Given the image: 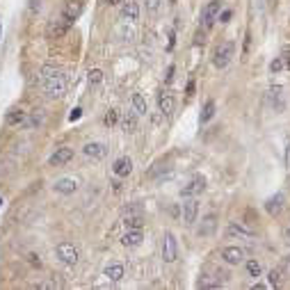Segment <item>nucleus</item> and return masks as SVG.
Instances as JSON below:
<instances>
[{
    "instance_id": "1",
    "label": "nucleus",
    "mask_w": 290,
    "mask_h": 290,
    "mask_svg": "<svg viewBox=\"0 0 290 290\" xmlns=\"http://www.w3.org/2000/svg\"><path fill=\"white\" fill-rule=\"evenodd\" d=\"M233 55H236V44H233V41H224V44H219V46L215 48L212 64L217 66V69H226L229 62L233 59Z\"/></svg>"
},
{
    "instance_id": "2",
    "label": "nucleus",
    "mask_w": 290,
    "mask_h": 290,
    "mask_svg": "<svg viewBox=\"0 0 290 290\" xmlns=\"http://www.w3.org/2000/svg\"><path fill=\"white\" fill-rule=\"evenodd\" d=\"M55 254H57V258L62 261L64 265H69V267H73V265L80 261V251H78V247L73 242H59L57 247H55Z\"/></svg>"
},
{
    "instance_id": "3",
    "label": "nucleus",
    "mask_w": 290,
    "mask_h": 290,
    "mask_svg": "<svg viewBox=\"0 0 290 290\" xmlns=\"http://www.w3.org/2000/svg\"><path fill=\"white\" fill-rule=\"evenodd\" d=\"M44 80V92L51 99H62L66 94V78L64 76H55V78H41Z\"/></svg>"
},
{
    "instance_id": "4",
    "label": "nucleus",
    "mask_w": 290,
    "mask_h": 290,
    "mask_svg": "<svg viewBox=\"0 0 290 290\" xmlns=\"http://www.w3.org/2000/svg\"><path fill=\"white\" fill-rule=\"evenodd\" d=\"M181 217H183V222L187 226H192L194 222H197V217H199V201H197V197H187L183 201V206H181Z\"/></svg>"
},
{
    "instance_id": "5",
    "label": "nucleus",
    "mask_w": 290,
    "mask_h": 290,
    "mask_svg": "<svg viewBox=\"0 0 290 290\" xmlns=\"http://www.w3.org/2000/svg\"><path fill=\"white\" fill-rule=\"evenodd\" d=\"M256 233L251 231L249 226H244L242 222H231L226 226V237L229 240H251Z\"/></svg>"
},
{
    "instance_id": "6",
    "label": "nucleus",
    "mask_w": 290,
    "mask_h": 290,
    "mask_svg": "<svg viewBox=\"0 0 290 290\" xmlns=\"http://www.w3.org/2000/svg\"><path fill=\"white\" fill-rule=\"evenodd\" d=\"M178 258V242H176V236L167 231L165 233V240H162V261L165 263H174Z\"/></svg>"
},
{
    "instance_id": "7",
    "label": "nucleus",
    "mask_w": 290,
    "mask_h": 290,
    "mask_svg": "<svg viewBox=\"0 0 290 290\" xmlns=\"http://www.w3.org/2000/svg\"><path fill=\"white\" fill-rule=\"evenodd\" d=\"M267 103L274 112H284L286 107V96H284V87L281 85H272L267 89Z\"/></svg>"
},
{
    "instance_id": "8",
    "label": "nucleus",
    "mask_w": 290,
    "mask_h": 290,
    "mask_svg": "<svg viewBox=\"0 0 290 290\" xmlns=\"http://www.w3.org/2000/svg\"><path fill=\"white\" fill-rule=\"evenodd\" d=\"M219 12H222V0H211V2L204 7V12H201V26L211 27L212 23L217 21Z\"/></svg>"
},
{
    "instance_id": "9",
    "label": "nucleus",
    "mask_w": 290,
    "mask_h": 290,
    "mask_svg": "<svg viewBox=\"0 0 290 290\" xmlns=\"http://www.w3.org/2000/svg\"><path fill=\"white\" fill-rule=\"evenodd\" d=\"M204 190H206V178L201 176V174H194L190 183H187L183 190H181V197H183V199H187V197H199V194H201Z\"/></svg>"
},
{
    "instance_id": "10",
    "label": "nucleus",
    "mask_w": 290,
    "mask_h": 290,
    "mask_svg": "<svg viewBox=\"0 0 290 290\" xmlns=\"http://www.w3.org/2000/svg\"><path fill=\"white\" fill-rule=\"evenodd\" d=\"M217 215L215 212H211V215H204V219H201V224L197 226V236L199 237H211L215 236V231H217Z\"/></svg>"
},
{
    "instance_id": "11",
    "label": "nucleus",
    "mask_w": 290,
    "mask_h": 290,
    "mask_svg": "<svg viewBox=\"0 0 290 290\" xmlns=\"http://www.w3.org/2000/svg\"><path fill=\"white\" fill-rule=\"evenodd\" d=\"M222 261L226 265H240L244 263V249L242 247H236V244H229L222 249Z\"/></svg>"
},
{
    "instance_id": "12",
    "label": "nucleus",
    "mask_w": 290,
    "mask_h": 290,
    "mask_svg": "<svg viewBox=\"0 0 290 290\" xmlns=\"http://www.w3.org/2000/svg\"><path fill=\"white\" fill-rule=\"evenodd\" d=\"M284 206H286V194L284 192H277V194H272V197L265 201V212L272 215V217H279L281 211H284Z\"/></svg>"
},
{
    "instance_id": "13",
    "label": "nucleus",
    "mask_w": 290,
    "mask_h": 290,
    "mask_svg": "<svg viewBox=\"0 0 290 290\" xmlns=\"http://www.w3.org/2000/svg\"><path fill=\"white\" fill-rule=\"evenodd\" d=\"M82 9H85V2H82V0H64L62 16H64L69 23H73V21H76L80 14H82Z\"/></svg>"
},
{
    "instance_id": "14",
    "label": "nucleus",
    "mask_w": 290,
    "mask_h": 290,
    "mask_svg": "<svg viewBox=\"0 0 290 290\" xmlns=\"http://www.w3.org/2000/svg\"><path fill=\"white\" fill-rule=\"evenodd\" d=\"M82 153H85L89 160H103L107 156V144H103V142H87L85 146H82Z\"/></svg>"
},
{
    "instance_id": "15",
    "label": "nucleus",
    "mask_w": 290,
    "mask_h": 290,
    "mask_svg": "<svg viewBox=\"0 0 290 290\" xmlns=\"http://www.w3.org/2000/svg\"><path fill=\"white\" fill-rule=\"evenodd\" d=\"M158 110L162 117H172L176 110V99L172 92H160L158 94Z\"/></svg>"
},
{
    "instance_id": "16",
    "label": "nucleus",
    "mask_w": 290,
    "mask_h": 290,
    "mask_svg": "<svg viewBox=\"0 0 290 290\" xmlns=\"http://www.w3.org/2000/svg\"><path fill=\"white\" fill-rule=\"evenodd\" d=\"M55 192H59V194H73V192L80 187V181L73 176H64V178H57L55 181Z\"/></svg>"
},
{
    "instance_id": "17",
    "label": "nucleus",
    "mask_w": 290,
    "mask_h": 290,
    "mask_svg": "<svg viewBox=\"0 0 290 290\" xmlns=\"http://www.w3.org/2000/svg\"><path fill=\"white\" fill-rule=\"evenodd\" d=\"M144 242V236H142V229H128V231L121 236V244L126 249H135Z\"/></svg>"
},
{
    "instance_id": "18",
    "label": "nucleus",
    "mask_w": 290,
    "mask_h": 290,
    "mask_svg": "<svg viewBox=\"0 0 290 290\" xmlns=\"http://www.w3.org/2000/svg\"><path fill=\"white\" fill-rule=\"evenodd\" d=\"M71 158H73V149L62 146V149H57V151L48 158V165L51 167H62V165H66V162H71Z\"/></svg>"
},
{
    "instance_id": "19",
    "label": "nucleus",
    "mask_w": 290,
    "mask_h": 290,
    "mask_svg": "<svg viewBox=\"0 0 290 290\" xmlns=\"http://www.w3.org/2000/svg\"><path fill=\"white\" fill-rule=\"evenodd\" d=\"M103 277L107 279V281H112V284H117V281H121V279L126 277V270H124V265L121 263H107L105 265V270H103Z\"/></svg>"
},
{
    "instance_id": "20",
    "label": "nucleus",
    "mask_w": 290,
    "mask_h": 290,
    "mask_svg": "<svg viewBox=\"0 0 290 290\" xmlns=\"http://www.w3.org/2000/svg\"><path fill=\"white\" fill-rule=\"evenodd\" d=\"M69 27H71V23L62 16V19H55V21H51L48 23V37H64L66 32H69Z\"/></svg>"
},
{
    "instance_id": "21",
    "label": "nucleus",
    "mask_w": 290,
    "mask_h": 290,
    "mask_svg": "<svg viewBox=\"0 0 290 290\" xmlns=\"http://www.w3.org/2000/svg\"><path fill=\"white\" fill-rule=\"evenodd\" d=\"M112 172L117 174L119 178H124V176H131V172H132V160L128 158V156H124V158H119L117 162H114Z\"/></svg>"
},
{
    "instance_id": "22",
    "label": "nucleus",
    "mask_w": 290,
    "mask_h": 290,
    "mask_svg": "<svg viewBox=\"0 0 290 290\" xmlns=\"http://www.w3.org/2000/svg\"><path fill=\"white\" fill-rule=\"evenodd\" d=\"M121 16H124L126 21H131V23L139 21V2H135V0L124 2V7H121Z\"/></svg>"
},
{
    "instance_id": "23",
    "label": "nucleus",
    "mask_w": 290,
    "mask_h": 290,
    "mask_svg": "<svg viewBox=\"0 0 290 290\" xmlns=\"http://www.w3.org/2000/svg\"><path fill=\"white\" fill-rule=\"evenodd\" d=\"M131 105H132V112L137 114V117L149 114V105H146V99L142 96V94H132V96H131Z\"/></svg>"
},
{
    "instance_id": "24",
    "label": "nucleus",
    "mask_w": 290,
    "mask_h": 290,
    "mask_svg": "<svg viewBox=\"0 0 290 290\" xmlns=\"http://www.w3.org/2000/svg\"><path fill=\"white\" fill-rule=\"evenodd\" d=\"M286 270L284 267H272L270 272H267V284L274 286V288H279V286H284L286 284Z\"/></svg>"
},
{
    "instance_id": "25",
    "label": "nucleus",
    "mask_w": 290,
    "mask_h": 290,
    "mask_svg": "<svg viewBox=\"0 0 290 290\" xmlns=\"http://www.w3.org/2000/svg\"><path fill=\"white\" fill-rule=\"evenodd\" d=\"M26 117H27V112H23V110H19V107H14V110L7 112L5 121H7V126H23L26 124Z\"/></svg>"
},
{
    "instance_id": "26",
    "label": "nucleus",
    "mask_w": 290,
    "mask_h": 290,
    "mask_svg": "<svg viewBox=\"0 0 290 290\" xmlns=\"http://www.w3.org/2000/svg\"><path fill=\"white\" fill-rule=\"evenodd\" d=\"M124 224L128 229H142L144 226V217H142V212H124Z\"/></svg>"
},
{
    "instance_id": "27",
    "label": "nucleus",
    "mask_w": 290,
    "mask_h": 290,
    "mask_svg": "<svg viewBox=\"0 0 290 290\" xmlns=\"http://www.w3.org/2000/svg\"><path fill=\"white\" fill-rule=\"evenodd\" d=\"M244 267H247V274L254 279L263 277V265H261V261L258 258H249V261H244Z\"/></svg>"
},
{
    "instance_id": "28",
    "label": "nucleus",
    "mask_w": 290,
    "mask_h": 290,
    "mask_svg": "<svg viewBox=\"0 0 290 290\" xmlns=\"http://www.w3.org/2000/svg\"><path fill=\"white\" fill-rule=\"evenodd\" d=\"M117 34H119V39H124V41H132V39H135V30H132L131 21L121 23V26L117 27Z\"/></svg>"
},
{
    "instance_id": "29",
    "label": "nucleus",
    "mask_w": 290,
    "mask_h": 290,
    "mask_svg": "<svg viewBox=\"0 0 290 290\" xmlns=\"http://www.w3.org/2000/svg\"><path fill=\"white\" fill-rule=\"evenodd\" d=\"M119 121H121V128L126 132H135V128H137V114L135 112H126V117L119 119Z\"/></svg>"
},
{
    "instance_id": "30",
    "label": "nucleus",
    "mask_w": 290,
    "mask_h": 290,
    "mask_svg": "<svg viewBox=\"0 0 290 290\" xmlns=\"http://www.w3.org/2000/svg\"><path fill=\"white\" fill-rule=\"evenodd\" d=\"M44 124V112L41 110H37V112H27L26 117V128H39V126Z\"/></svg>"
},
{
    "instance_id": "31",
    "label": "nucleus",
    "mask_w": 290,
    "mask_h": 290,
    "mask_svg": "<svg viewBox=\"0 0 290 290\" xmlns=\"http://www.w3.org/2000/svg\"><path fill=\"white\" fill-rule=\"evenodd\" d=\"M215 110H217L215 101H206V105H204V110H201V117H199V121H201V124H208V121L215 117Z\"/></svg>"
},
{
    "instance_id": "32",
    "label": "nucleus",
    "mask_w": 290,
    "mask_h": 290,
    "mask_svg": "<svg viewBox=\"0 0 290 290\" xmlns=\"http://www.w3.org/2000/svg\"><path fill=\"white\" fill-rule=\"evenodd\" d=\"M167 172H169V165H162V162H160V165H156V167H153V169H151L149 174H146V176L151 178V181H160V178L165 176Z\"/></svg>"
},
{
    "instance_id": "33",
    "label": "nucleus",
    "mask_w": 290,
    "mask_h": 290,
    "mask_svg": "<svg viewBox=\"0 0 290 290\" xmlns=\"http://www.w3.org/2000/svg\"><path fill=\"white\" fill-rule=\"evenodd\" d=\"M55 76H64L59 66H53V64H44V66H41V78H55Z\"/></svg>"
},
{
    "instance_id": "34",
    "label": "nucleus",
    "mask_w": 290,
    "mask_h": 290,
    "mask_svg": "<svg viewBox=\"0 0 290 290\" xmlns=\"http://www.w3.org/2000/svg\"><path fill=\"white\" fill-rule=\"evenodd\" d=\"M119 119H121V114H119V110H107V114H105V119H103V124L107 126V128H112V126H117L119 124Z\"/></svg>"
},
{
    "instance_id": "35",
    "label": "nucleus",
    "mask_w": 290,
    "mask_h": 290,
    "mask_svg": "<svg viewBox=\"0 0 290 290\" xmlns=\"http://www.w3.org/2000/svg\"><path fill=\"white\" fill-rule=\"evenodd\" d=\"M222 284H224V281H222V279H211V277H204L201 279V281H199V288H222Z\"/></svg>"
},
{
    "instance_id": "36",
    "label": "nucleus",
    "mask_w": 290,
    "mask_h": 290,
    "mask_svg": "<svg viewBox=\"0 0 290 290\" xmlns=\"http://www.w3.org/2000/svg\"><path fill=\"white\" fill-rule=\"evenodd\" d=\"M87 80H89L92 85H101V82H103V71H101V69H89Z\"/></svg>"
},
{
    "instance_id": "37",
    "label": "nucleus",
    "mask_w": 290,
    "mask_h": 290,
    "mask_svg": "<svg viewBox=\"0 0 290 290\" xmlns=\"http://www.w3.org/2000/svg\"><path fill=\"white\" fill-rule=\"evenodd\" d=\"M286 64H284V57H277V59H272L270 62V71L272 73H279V71H284Z\"/></svg>"
},
{
    "instance_id": "38",
    "label": "nucleus",
    "mask_w": 290,
    "mask_h": 290,
    "mask_svg": "<svg viewBox=\"0 0 290 290\" xmlns=\"http://www.w3.org/2000/svg\"><path fill=\"white\" fill-rule=\"evenodd\" d=\"M146 9L151 14H156L160 9V0H146Z\"/></svg>"
},
{
    "instance_id": "39",
    "label": "nucleus",
    "mask_w": 290,
    "mask_h": 290,
    "mask_svg": "<svg viewBox=\"0 0 290 290\" xmlns=\"http://www.w3.org/2000/svg\"><path fill=\"white\" fill-rule=\"evenodd\" d=\"M231 16H233L231 9H224V12L217 14V21H222V23H229V19H231Z\"/></svg>"
},
{
    "instance_id": "40",
    "label": "nucleus",
    "mask_w": 290,
    "mask_h": 290,
    "mask_svg": "<svg viewBox=\"0 0 290 290\" xmlns=\"http://www.w3.org/2000/svg\"><path fill=\"white\" fill-rule=\"evenodd\" d=\"M174 71H176V66H174V64L167 66V71H165V82H172V80H174Z\"/></svg>"
},
{
    "instance_id": "41",
    "label": "nucleus",
    "mask_w": 290,
    "mask_h": 290,
    "mask_svg": "<svg viewBox=\"0 0 290 290\" xmlns=\"http://www.w3.org/2000/svg\"><path fill=\"white\" fill-rule=\"evenodd\" d=\"M80 114H82V110H80V107H76V110H71L69 119H71V121H76V119H80Z\"/></svg>"
},
{
    "instance_id": "42",
    "label": "nucleus",
    "mask_w": 290,
    "mask_h": 290,
    "mask_svg": "<svg viewBox=\"0 0 290 290\" xmlns=\"http://www.w3.org/2000/svg\"><path fill=\"white\" fill-rule=\"evenodd\" d=\"M204 34H201V30H199V32L197 34H194V44H197V46H201V44H204Z\"/></svg>"
},
{
    "instance_id": "43",
    "label": "nucleus",
    "mask_w": 290,
    "mask_h": 290,
    "mask_svg": "<svg viewBox=\"0 0 290 290\" xmlns=\"http://www.w3.org/2000/svg\"><path fill=\"white\" fill-rule=\"evenodd\" d=\"M281 267L286 270V274H290V256H286V258H284V265H281Z\"/></svg>"
},
{
    "instance_id": "44",
    "label": "nucleus",
    "mask_w": 290,
    "mask_h": 290,
    "mask_svg": "<svg viewBox=\"0 0 290 290\" xmlns=\"http://www.w3.org/2000/svg\"><path fill=\"white\" fill-rule=\"evenodd\" d=\"M284 64H286V69L290 71V51H286L284 53Z\"/></svg>"
},
{
    "instance_id": "45",
    "label": "nucleus",
    "mask_w": 290,
    "mask_h": 290,
    "mask_svg": "<svg viewBox=\"0 0 290 290\" xmlns=\"http://www.w3.org/2000/svg\"><path fill=\"white\" fill-rule=\"evenodd\" d=\"M286 165L290 167V139H288V144H286Z\"/></svg>"
},
{
    "instance_id": "46",
    "label": "nucleus",
    "mask_w": 290,
    "mask_h": 290,
    "mask_svg": "<svg viewBox=\"0 0 290 290\" xmlns=\"http://www.w3.org/2000/svg\"><path fill=\"white\" fill-rule=\"evenodd\" d=\"M192 94H194V80L187 82V96H192Z\"/></svg>"
},
{
    "instance_id": "47",
    "label": "nucleus",
    "mask_w": 290,
    "mask_h": 290,
    "mask_svg": "<svg viewBox=\"0 0 290 290\" xmlns=\"http://www.w3.org/2000/svg\"><path fill=\"white\" fill-rule=\"evenodd\" d=\"M105 2H107V5H110V7H114V5H121L124 0H105Z\"/></svg>"
},
{
    "instance_id": "48",
    "label": "nucleus",
    "mask_w": 290,
    "mask_h": 290,
    "mask_svg": "<svg viewBox=\"0 0 290 290\" xmlns=\"http://www.w3.org/2000/svg\"><path fill=\"white\" fill-rule=\"evenodd\" d=\"M284 236H286V242L290 244V226H288V229H286V233H284Z\"/></svg>"
}]
</instances>
